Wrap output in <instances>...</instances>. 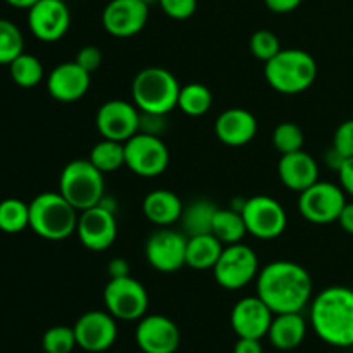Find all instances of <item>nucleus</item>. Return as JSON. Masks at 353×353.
Returning a JSON list of instances; mask_svg holds the SVG:
<instances>
[{"label":"nucleus","mask_w":353,"mask_h":353,"mask_svg":"<svg viewBox=\"0 0 353 353\" xmlns=\"http://www.w3.org/2000/svg\"><path fill=\"white\" fill-rule=\"evenodd\" d=\"M257 295L274 314L302 312L314 299L309 271L299 262L274 261L259 271Z\"/></svg>","instance_id":"nucleus-1"},{"label":"nucleus","mask_w":353,"mask_h":353,"mask_svg":"<svg viewBox=\"0 0 353 353\" xmlns=\"http://www.w3.org/2000/svg\"><path fill=\"white\" fill-rule=\"evenodd\" d=\"M159 6L171 19L185 21L195 14L196 0H159Z\"/></svg>","instance_id":"nucleus-36"},{"label":"nucleus","mask_w":353,"mask_h":353,"mask_svg":"<svg viewBox=\"0 0 353 353\" xmlns=\"http://www.w3.org/2000/svg\"><path fill=\"white\" fill-rule=\"evenodd\" d=\"M30 228V203L19 199H6L0 202V231L17 234Z\"/></svg>","instance_id":"nucleus-31"},{"label":"nucleus","mask_w":353,"mask_h":353,"mask_svg":"<svg viewBox=\"0 0 353 353\" xmlns=\"http://www.w3.org/2000/svg\"><path fill=\"white\" fill-rule=\"evenodd\" d=\"M324 161H326V164L330 165L331 169H334V171H340V168H341V164H343L345 162V157L341 154H338L336 150H334L333 147L330 148V150L326 152V155H324Z\"/></svg>","instance_id":"nucleus-45"},{"label":"nucleus","mask_w":353,"mask_h":353,"mask_svg":"<svg viewBox=\"0 0 353 353\" xmlns=\"http://www.w3.org/2000/svg\"><path fill=\"white\" fill-rule=\"evenodd\" d=\"M338 178H340V186L345 190V193L353 196V157L345 159L338 171Z\"/></svg>","instance_id":"nucleus-40"},{"label":"nucleus","mask_w":353,"mask_h":353,"mask_svg":"<svg viewBox=\"0 0 353 353\" xmlns=\"http://www.w3.org/2000/svg\"><path fill=\"white\" fill-rule=\"evenodd\" d=\"M185 203L172 190L159 188L147 193L141 203V210L147 221L159 228H169L172 224L179 223L181 219Z\"/></svg>","instance_id":"nucleus-23"},{"label":"nucleus","mask_w":353,"mask_h":353,"mask_svg":"<svg viewBox=\"0 0 353 353\" xmlns=\"http://www.w3.org/2000/svg\"><path fill=\"white\" fill-rule=\"evenodd\" d=\"M233 353H264L261 340L255 338H238Z\"/></svg>","instance_id":"nucleus-42"},{"label":"nucleus","mask_w":353,"mask_h":353,"mask_svg":"<svg viewBox=\"0 0 353 353\" xmlns=\"http://www.w3.org/2000/svg\"><path fill=\"white\" fill-rule=\"evenodd\" d=\"M219 207L207 199H196L185 205L181 214V230L186 236H196V234L212 233L214 217Z\"/></svg>","instance_id":"nucleus-26"},{"label":"nucleus","mask_w":353,"mask_h":353,"mask_svg":"<svg viewBox=\"0 0 353 353\" xmlns=\"http://www.w3.org/2000/svg\"><path fill=\"white\" fill-rule=\"evenodd\" d=\"M186 241L185 233L161 228L148 236L145 243V259L159 272L171 274L186 265Z\"/></svg>","instance_id":"nucleus-12"},{"label":"nucleus","mask_w":353,"mask_h":353,"mask_svg":"<svg viewBox=\"0 0 353 353\" xmlns=\"http://www.w3.org/2000/svg\"><path fill=\"white\" fill-rule=\"evenodd\" d=\"M107 272H109L110 279L112 278H123V276H130V264L126 259L116 257L107 264Z\"/></svg>","instance_id":"nucleus-43"},{"label":"nucleus","mask_w":353,"mask_h":353,"mask_svg":"<svg viewBox=\"0 0 353 353\" xmlns=\"http://www.w3.org/2000/svg\"><path fill=\"white\" fill-rule=\"evenodd\" d=\"M310 326L324 343L353 347V290L333 285L321 290L310 302Z\"/></svg>","instance_id":"nucleus-2"},{"label":"nucleus","mask_w":353,"mask_h":353,"mask_svg":"<svg viewBox=\"0 0 353 353\" xmlns=\"http://www.w3.org/2000/svg\"><path fill=\"white\" fill-rule=\"evenodd\" d=\"M134 340L143 353H176L181 345V333L169 317L147 314L138 321Z\"/></svg>","instance_id":"nucleus-16"},{"label":"nucleus","mask_w":353,"mask_h":353,"mask_svg":"<svg viewBox=\"0 0 353 353\" xmlns=\"http://www.w3.org/2000/svg\"><path fill=\"white\" fill-rule=\"evenodd\" d=\"M103 305L117 321H140L147 316L148 292L131 276L112 278L103 288Z\"/></svg>","instance_id":"nucleus-9"},{"label":"nucleus","mask_w":353,"mask_h":353,"mask_svg":"<svg viewBox=\"0 0 353 353\" xmlns=\"http://www.w3.org/2000/svg\"><path fill=\"white\" fill-rule=\"evenodd\" d=\"M171 155L162 137L140 133L124 141V165L140 178H157L168 169Z\"/></svg>","instance_id":"nucleus-8"},{"label":"nucleus","mask_w":353,"mask_h":353,"mask_svg":"<svg viewBox=\"0 0 353 353\" xmlns=\"http://www.w3.org/2000/svg\"><path fill=\"white\" fill-rule=\"evenodd\" d=\"M141 2L147 3V6L150 7V6H154V3H159V0H141Z\"/></svg>","instance_id":"nucleus-47"},{"label":"nucleus","mask_w":353,"mask_h":353,"mask_svg":"<svg viewBox=\"0 0 353 353\" xmlns=\"http://www.w3.org/2000/svg\"><path fill=\"white\" fill-rule=\"evenodd\" d=\"M278 174L288 190L302 193L314 183L319 181V164L305 150L281 155L278 162Z\"/></svg>","instance_id":"nucleus-22"},{"label":"nucleus","mask_w":353,"mask_h":353,"mask_svg":"<svg viewBox=\"0 0 353 353\" xmlns=\"http://www.w3.org/2000/svg\"><path fill=\"white\" fill-rule=\"evenodd\" d=\"M212 234L219 238L223 245L241 243L245 234H248L241 212L234 209H217L212 224Z\"/></svg>","instance_id":"nucleus-27"},{"label":"nucleus","mask_w":353,"mask_h":353,"mask_svg":"<svg viewBox=\"0 0 353 353\" xmlns=\"http://www.w3.org/2000/svg\"><path fill=\"white\" fill-rule=\"evenodd\" d=\"M241 216L248 234L259 240H274L281 236L288 226L285 207L268 195H255L245 200Z\"/></svg>","instance_id":"nucleus-11"},{"label":"nucleus","mask_w":353,"mask_h":353,"mask_svg":"<svg viewBox=\"0 0 353 353\" xmlns=\"http://www.w3.org/2000/svg\"><path fill=\"white\" fill-rule=\"evenodd\" d=\"M265 81L283 95H299L309 90L317 78V62L302 48H281L264 65Z\"/></svg>","instance_id":"nucleus-3"},{"label":"nucleus","mask_w":353,"mask_h":353,"mask_svg":"<svg viewBox=\"0 0 353 353\" xmlns=\"http://www.w3.org/2000/svg\"><path fill=\"white\" fill-rule=\"evenodd\" d=\"M95 126L102 138L124 143L140 130V109L126 100H107L97 110Z\"/></svg>","instance_id":"nucleus-13"},{"label":"nucleus","mask_w":353,"mask_h":353,"mask_svg":"<svg viewBox=\"0 0 353 353\" xmlns=\"http://www.w3.org/2000/svg\"><path fill=\"white\" fill-rule=\"evenodd\" d=\"M259 271H261L259 257L254 248L243 243H234L224 245L223 254L212 269V274L221 288L236 292L257 279Z\"/></svg>","instance_id":"nucleus-7"},{"label":"nucleus","mask_w":353,"mask_h":353,"mask_svg":"<svg viewBox=\"0 0 353 353\" xmlns=\"http://www.w3.org/2000/svg\"><path fill=\"white\" fill-rule=\"evenodd\" d=\"M59 192L81 212L99 205L105 195V179L88 159H74L64 165L59 178Z\"/></svg>","instance_id":"nucleus-6"},{"label":"nucleus","mask_w":353,"mask_h":353,"mask_svg":"<svg viewBox=\"0 0 353 353\" xmlns=\"http://www.w3.org/2000/svg\"><path fill=\"white\" fill-rule=\"evenodd\" d=\"M345 205H347L345 190L340 185L321 181V179L303 190L299 199V210L303 219L319 226L338 223Z\"/></svg>","instance_id":"nucleus-10"},{"label":"nucleus","mask_w":353,"mask_h":353,"mask_svg":"<svg viewBox=\"0 0 353 353\" xmlns=\"http://www.w3.org/2000/svg\"><path fill=\"white\" fill-rule=\"evenodd\" d=\"M259 130V123L254 114L241 107H231L217 116L214 133L221 143L228 147H243L250 143Z\"/></svg>","instance_id":"nucleus-21"},{"label":"nucleus","mask_w":353,"mask_h":353,"mask_svg":"<svg viewBox=\"0 0 353 353\" xmlns=\"http://www.w3.org/2000/svg\"><path fill=\"white\" fill-rule=\"evenodd\" d=\"M41 347H43L45 353H71L74 347H78L74 327H50V330L45 331L43 338H41Z\"/></svg>","instance_id":"nucleus-34"},{"label":"nucleus","mask_w":353,"mask_h":353,"mask_svg":"<svg viewBox=\"0 0 353 353\" xmlns=\"http://www.w3.org/2000/svg\"><path fill=\"white\" fill-rule=\"evenodd\" d=\"M3 2L9 3L10 7H16V9H30L33 7L38 0H3Z\"/></svg>","instance_id":"nucleus-46"},{"label":"nucleus","mask_w":353,"mask_h":353,"mask_svg":"<svg viewBox=\"0 0 353 353\" xmlns=\"http://www.w3.org/2000/svg\"><path fill=\"white\" fill-rule=\"evenodd\" d=\"M212 92L202 83H188L181 86L178 99V109L190 117H200L212 107Z\"/></svg>","instance_id":"nucleus-28"},{"label":"nucleus","mask_w":353,"mask_h":353,"mask_svg":"<svg viewBox=\"0 0 353 353\" xmlns=\"http://www.w3.org/2000/svg\"><path fill=\"white\" fill-rule=\"evenodd\" d=\"M88 161L103 174L117 171L124 165V143L102 138L92 147Z\"/></svg>","instance_id":"nucleus-29"},{"label":"nucleus","mask_w":353,"mask_h":353,"mask_svg":"<svg viewBox=\"0 0 353 353\" xmlns=\"http://www.w3.org/2000/svg\"><path fill=\"white\" fill-rule=\"evenodd\" d=\"M79 210L61 192H43L30 202V228L48 241H62L76 234Z\"/></svg>","instance_id":"nucleus-4"},{"label":"nucleus","mask_w":353,"mask_h":353,"mask_svg":"<svg viewBox=\"0 0 353 353\" xmlns=\"http://www.w3.org/2000/svg\"><path fill=\"white\" fill-rule=\"evenodd\" d=\"M150 7L141 0H110L102 10L103 30L114 38H131L147 26Z\"/></svg>","instance_id":"nucleus-18"},{"label":"nucleus","mask_w":353,"mask_h":353,"mask_svg":"<svg viewBox=\"0 0 353 353\" xmlns=\"http://www.w3.org/2000/svg\"><path fill=\"white\" fill-rule=\"evenodd\" d=\"M24 52V38L16 23L0 17V64L9 65Z\"/></svg>","instance_id":"nucleus-32"},{"label":"nucleus","mask_w":353,"mask_h":353,"mask_svg":"<svg viewBox=\"0 0 353 353\" xmlns=\"http://www.w3.org/2000/svg\"><path fill=\"white\" fill-rule=\"evenodd\" d=\"M92 74L76 61L61 62L47 76V92L57 102H78L86 95L92 83Z\"/></svg>","instance_id":"nucleus-20"},{"label":"nucleus","mask_w":353,"mask_h":353,"mask_svg":"<svg viewBox=\"0 0 353 353\" xmlns=\"http://www.w3.org/2000/svg\"><path fill=\"white\" fill-rule=\"evenodd\" d=\"M116 321V317L107 310H90L83 314L72 326L78 347L90 353L109 350L117 340Z\"/></svg>","instance_id":"nucleus-17"},{"label":"nucleus","mask_w":353,"mask_h":353,"mask_svg":"<svg viewBox=\"0 0 353 353\" xmlns=\"http://www.w3.org/2000/svg\"><path fill=\"white\" fill-rule=\"evenodd\" d=\"M303 143H305V134L299 124L285 121L272 131V145L281 155L303 150Z\"/></svg>","instance_id":"nucleus-33"},{"label":"nucleus","mask_w":353,"mask_h":353,"mask_svg":"<svg viewBox=\"0 0 353 353\" xmlns=\"http://www.w3.org/2000/svg\"><path fill=\"white\" fill-rule=\"evenodd\" d=\"M338 223H340V226L343 228L345 233L352 234L353 236V202H347V205H345L343 210H341Z\"/></svg>","instance_id":"nucleus-44"},{"label":"nucleus","mask_w":353,"mask_h":353,"mask_svg":"<svg viewBox=\"0 0 353 353\" xmlns=\"http://www.w3.org/2000/svg\"><path fill=\"white\" fill-rule=\"evenodd\" d=\"M224 245L212 233L188 236L186 241V265L195 271H212L223 254Z\"/></svg>","instance_id":"nucleus-25"},{"label":"nucleus","mask_w":353,"mask_h":353,"mask_svg":"<svg viewBox=\"0 0 353 353\" xmlns=\"http://www.w3.org/2000/svg\"><path fill=\"white\" fill-rule=\"evenodd\" d=\"M250 50L255 59L265 64L281 50V43H279V38L272 31L259 30L250 38Z\"/></svg>","instance_id":"nucleus-35"},{"label":"nucleus","mask_w":353,"mask_h":353,"mask_svg":"<svg viewBox=\"0 0 353 353\" xmlns=\"http://www.w3.org/2000/svg\"><path fill=\"white\" fill-rule=\"evenodd\" d=\"M178 78L161 65H148L137 72L131 83V99L141 112L165 114L178 107Z\"/></svg>","instance_id":"nucleus-5"},{"label":"nucleus","mask_w":353,"mask_h":353,"mask_svg":"<svg viewBox=\"0 0 353 353\" xmlns=\"http://www.w3.org/2000/svg\"><path fill=\"white\" fill-rule=\"evenodd\" d=\"M274 312L265 305L259 295L243 296L238 300L231 310V327L238 338H255L262 340L268 336Z\"/></svg>","instance_id":"nucleus-19"},{"label":"nucleus","mask_w":353,"mask_h":353,"mask_svg":"<svg viewBox=\"0 0 353 353\" xmlns=\"http://www.w3.org/2000/svg\"><path fill=\"white\" fill-rule=\"evenodd\" d=\"M71 26V10L64 0H38L28 9V28L37 40L54 43L62 40Z\"/></svg>","instance_id":"nucleus-14"},{"label":"nucleus","mask_w":353,"mask_h":353,"mask_svg":"<svg viewBox=\"0 0 353 353\" xmlns=\"http://www.w3.org/2000/svg\"><path fill=\"white\" fill-rule=\"evenodd\" d=\"M9 72L12 81L21 88H33V86L40 85L43 79V64L34 55L23 52L17 55L12 62L9 64Z\"/></svg>","instance_id":"nucleus-30"},{"label":"nucleus","mask_w":353,"mask_h":353,"mask_svg":"<svg viewBox=\"0 0 353 353\" xmlns=\"http://www.w3.org/2000/svg\"><path fill=\"white\" fill-rule=\"evenodd\" d=\"M333 148L345 159L353 157V119H347L336 128L333 137Z\"/></svg>","instance_id":"nucleus-37"},{"label":"nucleus","mask_w":353,"mask_h":353,"mask_svg":"<svg viewBox=\"0 0 353 353\" xmlns=\"http://www.w3.org/2000/svg\"><path fill=\"white\" fill-rule=\"evenodd\" d=\"M307 336V321L302 312L274 314L268 338L274 348L281 352L295 350Z\"/></svg>","instance_id":"nucleus-24"},{"label":"nucleus","mask_w":353,"mask_h":353,"mask_svg":"<svg viewBox=\"0 0 353 353\" xmlns=\"http://www.w3.org/2000/svg\"><path fill=\"white\" fill-rule=\"evenodd\" d=\"M265 7L274 14H290L300 7L303 0H264Z\"/></svg>","instance_id":"nucleus-41"},{"label":"nucleus","mask_w":353,"mask_h":353,"mask_svg":"<svg viewBox=\"0 0 353 353\" xmlns=\"http://www.w3.org/2000/svg\"><path fill=\"white\" fill-rule=\"evenodd\" d=\"M76 234L85 248L92 252H105L117 238L116 212L103 205L90 207L81 210L78 217Z\"/></svg>","instance_id":"nucleus-15"},{"label":"nucleus","mask_w":353,"mask_h":353,"mask_svg":"<svg viewBox=\"0 0 353 353\" xmlns=\"http://www.w3.org/2000/svg\"><path fill=\"white\" fill-rule=\"evenodd\" d=\"M165 130H168L165 114L141 112L140 110V130H138L140 133L154 134V137H162Z\"/></svg>","instance_id":"nucleus-38"},{"label":"nucleus","mask_w":353,"mask_h":353,"mask_svg":"<svg viewBox=\"0 0 353 353\" xmlns=\"http://www.w3.org/2000/svg\"><path fill=\"white\" fill-rule=\"evenodd\" d=\"M74 61L92 74V72H95L102 65V52L95 45H86V47L79 48Z\"/></svg>","instance_id":"nucleus-39"}]
</instances>
